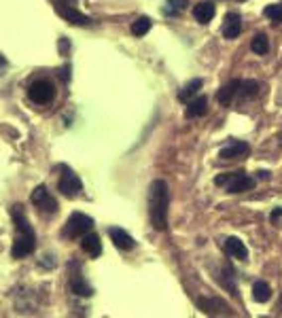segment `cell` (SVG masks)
I'll return each instance as SVG.
<instances>
[{
	"instance_id": "1",
	"label": "cell",
	"mask_w": 282,
	"mask_h": 318,
	"mask_svg": "<svg viewBox=\"0 0 282 318\" xmlns=\"http://www.w3.org/2000/svg\"><path fill=\"white\" fill-rule=\"evenodd\" d=\"M168 204H170V193L166 180H153L148 187V219L151 225L157 232H166L168 229Z\"/></svg>"
},
{
	"instance_id": "2",
	"label": "cell",
	"mask_w": 282,
	"mask_h": 318,
	"mask_svg": "<svg viewBox=\"0 0 282 318\" xmlns=\"http://www.w3.org/2000/svg\"><path fill=\"white\" fill-rule=\"evenodd\" d=\"M11 217L15 221V229H17V238H15V242H13L11 254H13V259H23V257H28L30 252H34L36 236H34V229L30 227V223L26 219V214H23L21 206H13Z\"/></svg>"
},
{
	"instance_id": "3",
	"label": "cell",
	"mask_w": 282,
	"mask_h": 318,
	"mask_svg": "<svg viewBox=\"0 0 282 318\" xmlns=\"http://www.w3.org/2000/svg\"><path fill=\"white\" fill-rule=\"evenodd\" d=\"M91 227H93V221L87 217V214L72 212V214H70V219L66 221L64 236L70 238V240H74V238H79V236H83V234L91 232Z\"/></svg>"
},
{
	"instance_id": "4",
	"label": "cell",
	"mask_w": 282,
	"mask_h": 318,
	"mask_svg": "<svg viewBox=\"0 0 282 318\" xmlns=\"http://www.w3.org/2000/svg\"><path fill=\"white\" fill-rule=\"evenodd\" d=\"M28 95L34 104H49V102L56 98V87L47 79H38L32 85L28 87Z\"/></svg>"
},
{
	"instance_id": "5",
	"label": "cell",
	"mask_w": 282,
	"mask_h": 318,
	"mask_svg": "<svg viewBox=\"0 0 282 318\" xmlns=\"http://www.w3.org/2000/svg\"><path fill=\"white\" fill-rule=\"evenodd\" d=\"M56 11L58 15H62L68 23H72V26H91V19L87 15L79 13L72 6V2H64V0H56Z\"/></svg>"
},
{
	"instance_id": "6",
	"label": "cell",
	"mask_w": 282,
	"mask_h": 318,
	"mask_svg": "<svg viewBox=\"0 0 282 318\" xmlns=\"http://www.w3.org/2000/svg\"><path fill=\"white\" fill-rule=\"evenodd\" d=\"M32 204H34L41 212H47V214H56V212H58V202H56V197H51V193L47 191L45 185L36 187V189L32 191Z\"/></svg>"
},
{
	"instance_id": "7",
	"label": "cell",
	"mask_w": 282,
	"mask_h": 318,
	"mask_svg": "<svg viewBox=\"0 0 282 318\" xmlns=\"http://www.w3.org/2000/svg\"><path fill=\"white\" fill-rule=\"evenodd\" d=\"M58 189H60L62 195L76 197L81 193V189H83V182H81V178L76 176V174H72L70 170H64V174H62V178L58 182Z\"/></svg>"
},
{
	"instance_id": "8",
	"label": "cell",
	"mask_w": 282,
	"mask_h": 318,
	"mask_svg": "<svg viewBox=\"0 0 282 318\" xmlns=\"http://www.w3.org/2000/svg\"><path fill=\"white\" fill-rule=\"evenodd\" d=\"M198 306L204 314H210V316H231L233 312L229 310V306L225 304L223 299H206V297H202L198 299Z\"/></svg>"
},
{
	"instance_id": "9",
	"label": "cell",
	"mask_w": 282,
	"mask_h": 318,
	"mask_svg": "<svg viewBox=\"0 0 282 318\" xmlns=\"http://www.w3.org/2000/svg\"><path fill=\"white\" fill-rule=\"evenodd\" d=\"M225 185H227L229 193H244V191H250L255 187V180L244 172H236V174H231Z\"/></svg>"
},
{
	"instance_id": "10",
	"label": "cell",
	"mask_w": 282,
	"mask_h": 318,
	"mask_svg": "<svg viewBox=\"0 0 282 318\" xmlns=\"http://www.w3.org/2000/svg\"><path fill=\"white\" fill-rule=\"evenodd\" d=\"M108 236H111L113 244H115L119 250H132V248L136 246L134 238H132V236L125 232V229H121V227H111V229H108Z\"/></svg>"
},
{
	"instance_id": "11",
	"label": "cell",
	"mask_w": 282,
	"mask_h": 318,
	"mask_svg": "<svg viewBox=\"0 0 282 318\" xmlns=\"http://www.w3.org/2000/svg\"><path fill=\"white\" fill-rule=\"evenodd\" d=\"M250 153V147L246 145V142L242 140H231L227 147L221 149V153H218V157L221 159H238V157H244Z\"/></svg>"
},
{
	"instance_id": "12",
	"label": "cell",
	"mask_w": 282,
	"mask_h": 318,
	"mask_svg": "<svg viewBox=\"0 0 282 318\" xmlns=\"http://www.w3.org/2000/svg\"><path fill=\"white\" fill-rule=\"evenodd\" d=\"M225 252L229 254L231 259H240V261L248 259V248L244 246V242H242L240 238H227L225 240Z\"/></svg>"
},
{
	"instance_id": "13",
	"label": "cell",
	"mask_w": 282,
	"mask_h": 318,
	"mask_svg": "<svg viewBox=\"0 0 282 318\" xmlns=\"http://www.w3.org/2000/svg\"><path fill=\"white\" fill-rule=\"evenodd\" d=\"M81 248L87 252L89 257H100L102 254V242H100L98 234H93V232L83 234L81 236Z\"/></svg>"
},
{
	"instance_id": "14",
	"label": "cell",
	"mask_w": 282,
	"mask_h": 318,
	"mask_svg": "<svg viewBox=\"0 0 282 318\" xmlns=\"http://www.w3.org/2000/svg\"><path fill=\"white\" fill-rule=\"evenodd\" d=\"M206 110H208V98L206 95H195V98L189 100V106L185 108V117L187 119H198L202 115H206Z\"/></svg>"
},
{
	"instance_id": "15",
	"label": "cell",
	"mask_w": 282,
	"mask_h": 318,
	"mask_svg": "<svg viewBox=\"0 0 282 318\" xmlns=\"http://www.w3.org/2000/svg\"><path fill=\"white\" fill-rule=\"evenodd\" d=\"M240 30H242V23H240V15L238 13H229L225 17V23H223V36L225 38H236L240 34Z\"/></svg>"
},
{
	"instance_id": "16",
	"label": "cell",
	"mask_w": 282,
	"mask_h": 318,
	"mask_svg": "<svg viewBox=\"0 0 282 318\" xmlns=\"http://www.w3.org/2000/svg\"><path fill=\"white\" fill-rule=\"evenodd\" d=\"M214 13H216V9H214L212 2H200V4L193 6V17L200 23H208L214 17Z\"/></svg>"
},
{
	"instance_id": "17",
	"label": "cell",
	"mask_w": 282,
	"mask_h": 318,
	"mask_svg": "<svg viewBox=\"0 0 282 318\" xmlns=\"http://www.w3.org/2000/svg\"><path fill=\"white\" fill-rule=\"evenodd\" d=\"M240 83L242 81H238V79H233V81H229L225 87H221L218 89V102H221L223 106H227V104H231V100H233V95H236L238 91H240Z\"/></svg>"
},
{
	"instance_id": "18",
	"label": "cell",
	"mask_w": 282,
	"mask_h": 318,
	"mask_svg": "<svg viewBox=\"0 0 282 318\" xmlns=\"http://www.w3.org/2000/svg\"><path fill=\"white\" fill-rule=\"evenodd\" d=\"M70 289H72L74 295H81V297H91V293H93V289L85 282V278L81 274H74L70 278Z\"/></svg>"
},
{
	"instance_id": "19",
	"label": "cell",
	"mask_w": 282,
	"mask_h": 318,
	"mask_svg": "<svg viewBox=\"0 0 282 318\" xmlns=\"http://www.w3.org/2000/svg\"><path fill=\"white\" fill-rule=\"evenodd\" d=\"M270 297H272L270 284L263 282V280H257V282L253 284V299L259 301V304H265V301H270Z\"/></svg>"
},
{
	"instance_id": "20",
	"label": "cell",
	"mask_w": 282,
	"mask_h": 318,
	"mask_svg": "<svg viewBox=\"0 0 282 318\" xmlns=\"http://www.w3.org/2000/svg\"><path fill=\"white\" fill-rule=\"evenodd\" d=\"M200 87H202V79H191V81L187 83L181 91H178V100H181V102H189L191 98H195V95H198Z\"/></svg>"
},
{
	"instance_id": "21",
	"label": "cell",
	"mask_w": 282,
	"mask_h": 318,
	"mask_svg": "<svg viewBox=\"0 0 282 318\" xmlns=\"http://www.w3.org/2000/svg\"><path fill=\"white\" fill-rule=\"evenodd\" d=\"M250 49H253L255 53H259V55H265L270 51V43H268V36H263V34H257L253 38V43H250Z\"/></svg>"
},
{
	"instance_id": "22",
	"label": "cell",
	"mask_w": 282,
	"mask_h": 318,
	"mask_svg": "<svg viewBox=\"0 0 282 318\" xmlns=\"http://www.w3.org/2000/svg\"><path fill=\"white\" fill-rule=\"evenodd\" d=\"M148 30H151V19L148 17H140L132 23V34L134 36H144Z\"/></svg>"
},
{
	"instance_id": "23",
	"label": "cell",
	"mask_w": 282,
	"mask_h": 318,
	"mask_svg": "<svg viewBox=\"0 0 282 318\" xmlns=\"http://www.w3.org/2000/svg\"><path fill=\"white\" fill-rule=\"evenodd\" d=\"M187 6V0H168V4H166V9H163V13L166 15H174L178 11H183Z\"/></svg>"
},
{
	"instance_id": "24",
	"label": "cell",
	"mask_w": 282,
	"mask_h": 318,
	"mask_svg": "<svg viewBox=\"0 0 282 318\" xmlns=\"http://www.w3.org/2000/svg\"><path fill=\"white\" fill-rule=\"evenodd\" d=\"M257 89H259V83H257V81H244V83H240V93L244 95V98H248V95H255Z\"/></svg>"
},
{
	"instance_id": "25",
	"label": "cell",
	"mask_w": 282,
	"mask_h": 318,
	"mask_svg": "<svg viewBox=\"0 0 282 318\" xmlns=\"http://www.w3.org/2000/svg\"><path fill=\"white\" fill-rule=\"evenodd\" d=\"M263 15H265V17H270V19H282V2L272 4V6H265Z\"/></svg>"
},
{
	"instance_id": "26",
	"label": "cell",
	"mask_w": 282,
	"mask_h": 318,
	"mask_svg": "<svg viewBox=\"0 0 282 318\" xmlns=\"http://www.w3.org/2000/svg\"><path fill=\"white\" fill-rule=\"evenodd\" d=\"M280 217H282V208H276V210H274V212L270 214V219H272L274 223H276V221H278Z\"/></svg>"
},
{
	"instance_id": "27",
	"label": "cell",
	"mask_w": 282,
	"mask_h": 318,
	"mask_svg": "<svg viewBox=\"0 0 282 318\" xmlns=\"http://www.w3.org/2000/svg\"><path fill=\"white\" fill-rule=\"evenodd\" d=\"M60 77L64 79V81H68V79H70V66H64V70L60 73Z\"/></svg>"
},
{
	"instance_id": "28",
	"label": "cell",
	"mask_w": 282,
	"mask_h": 318,
	"mask_svg": "<svg viewBox=\"0 0 282 318\" xmlns=\"http://www.w3.org/2000/svg\"><path fill=\"white\" fill-rule=\"evenodd\" d=\"M257 176H259L261 180H268V178H270V172H263V170H261V172H257Z\"/></svg>"
},
{
	"instance_id": "29",
	"label": "cell",
	"mask_w": 282,
	"mask_h": 318,
	"mask_svg": "<svg viewBox=\"0 0 282 318\" xmlns=\"http://www.w3.org/2000/svg\"><path fill=\"white\" fill-rule=\"evenodd\" d=\"M278 310H280V312H282V297H280V304H278Z\"/></svg>"
}]
</instances>
